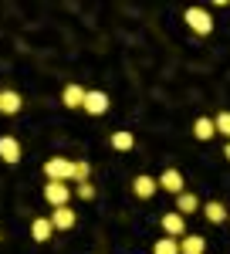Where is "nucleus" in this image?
Segmentation results:
<instances>
[{"label":"nucleus","instance_id":"3","mask_svg":"<svg viewBox=\"0 0 230 254\" xmlns=\"http://www.w3.org/2000/svg\"><path fill=\"white\" fill-rule=\"evenodd\" d=\"M159 224H163V234H166V237H172V241H179V237L186 234V217H179L176 210H166Z\"/></svg>","mask_w":230,"mask_h":254},{"label":"nucleus","instance_id":"1","mask_svg":"<svg viewBox=\"0 0 230 254\" xmlns=\"http://www.w3.org/2000/svg\"><path fill=\"white\" fill-rule=\"evenodd\" d=\"M44 176H48V183H71V176H75V159L51 156L44 163Z\"/></svg>","mask_w":230,"mask_h":254},{"label":"nucleus","instance_id":"13","mask_svg":"<svg viewBox=\"0 0 230 254\" xmlns=\"http://www.w3.org/2000/svg\"><path fill=\"white\" fill-rule=\"evenodd\" d=\"M61 102H64V109H81V102H85V88H81V85H64Z\"/></svg>","mask_w":230,"mask_h":254},{"label":"nucleus","instance_id":"15","mask_svg":"<svg viewBox=\"0 0 230 254\" xmlns=\"http://www.w3.org/2000/svg\"><path fill=\"white\" fill-rule=\"evenodd\" d=\"M20 105H24V102H20L17 92H10V88H7V92H0V112H3V116H17Z\"/></svg>","mask_w":230,"mask_h":254},{"label":"nucleus","instance_id":"19","mask_svg":"<svg viewBox=\"0 0 230 254\" xmlns=\"http://www.w3.org/2000/svg\"><path fill=\"white\" fill-rule=\"evenodd\" d=\"M153 254H179V244H176L172 237H159L156 248H153Z\"/></svg>","mask_w":230,"mask_h":254},{"label":"nucleus","instance_id":"5","mask_svg":"<svg viewBox=\"0 0 230 254\" xmlns=\"http://www.w3.org/2000/svg\"><path fill=\"white\" fill-rule=\"evenodd\" d=\"M109 95L105 92H85V102H81V109L88 112V116H105L109 112Z\"/></svg>","mask_w":230,"mask_h":254},{"label":"nucleus","instance_id":"17","mask_svg":"<svg viewBox=\"0 0 230 254\" xmlns=\"http://www.w3.org/2000/svg\"><path fill=\"white\" fill-rule=\"evenodd\" d=\"M193 136L200 139V142L213 139L217 136V132H213V119H196V122H193Z\"/></svg>","mask_w":230,"mask_h":254},{"label":"nucleus","instance_id":"14","mask_svg":"<svg viewBox=\"0 0 230 254\" xmlns=\"http://www.w3.org/2000/svg\"><path fill=\"white\" fill-rule=\"evenodd\" d=\"M200 210H203V217H207L210 224H224V220L230 217V214H227V207H224L220 200H210V203H203Z\"/></svg>","mask_w":230,"mask_h":254},{"label":"nucleus","instance_id":"2","mask_svg":"<svg viewBox=\"0 0 230 254\" xmlns=\"http://www.w3.org/2000/svg\"><path fill=\"white\" fill-rule=\"evenodd\" d=\"M183 20L190 24V31H193V34H200V38H207V34L213 31V17L203 10V7H190V10L183 14Z\"/></svg>","mask_w":230,"mask_h":254},{"label":"nucleus","instance_id":"8","mask_svg":"<svg viewBox=\"0 0 230 254\" xmlns=\"http://www.w3.org/2000/svg\"><path fill=\"white\" fill-rule=\"evenodd\" d=\"M0 159H3L7 166L20 163V142L14 136H0Z\"/></svg>","mask_w":230,"mask_h":254},{"label":"nucleus","instance_id":"21","mask_svg":"<svg viewBox=\"0 0 230 254\" xmlns=\"http://www.w3.org/2000/svg\"><path fill=\"white\" fill-rule=\"evenodd\" d=\"M75 193L81 196V200H95V187H92V183H78Z\"/></svg>","mask_w":230,"mask_h":254},{"label":"nucleus","instance_id":"4","mask_svg":"<svg viewBox=\"0 0 230 254\" xmlns=\"http://www.w3.org/2000/svg\"><path fill=\"white\" fill-rule=\"evenodd\" d=\"M44 200H48L51 207H68L71 187H68V183H44Z\"/></svg>","mask_w":230,"mask_h":254},{"label":"nucleus","instance_id":"9","mask_svg":"<svg viewBox=\"0 0 230 254\" xmlns=\"http://www.w3.org/2000/svg\"><path fill=\"white\" fill-rule=\"evenodd\" d=\"M31 237H34L38 244L51 241V237H55V227H51V220H48V217H34V220H31Z\"/></svg>","mask_w":230,"mask_h":254},{"label":"nucleus","instance_id":"22","mask_svg":"<svg viewBox=\"0 0 230 254\" xmlns=\"http://www.w3.org/2000/svg\"><path fill=\"white\" fill-rule=\"evenodd\" d=\"M224 156H227V159H230V142H227V146H224Z\"/></svg>","mask_w":230,"mask_h":254},{"label":"nucleus","instance_id":"18","mask_svg":"<svg viewBox=\"0 0 230 254\" xmlns=\"http://www.w3.org/2000/svg\"><path fill=\"white\" fill-rule=\"evenodd\" d=\"M213 132H220V136L230 139V112H217V116H213Z\"/></svg>","mask_w":230,"mask_h":254},{"label":"nucleus","instance_id":"10","mask_svg":"<svg viewBox=\"0 0 230 254\" xmlns=\"http://www.w3.org/2000/svg\"><path fill=\"white\" fill-rule=\"evenodd\" d=\"M156 190H159V187H156V180H153V176L139 173V176H135V180H132V193L139 196V200H149V196H153Z\"/></svg>","mask_w":230,"mask_h":254},{"label":"nucleus","instance_id":"16","mask_svg":"<svg viewBox=\"0 0 230 254\" xmlns=\"http://www.w3.org/2000/svg\"><path fill=\"white\" fill-rule=\"evenodd\" d=\"M109 142H112V149H118V153H129V149L135 146V136L129 132V129H118V132H112Z\"/></svg>","mask_w":230,"mask_h":254},{"label":"nucleus","instance_id":"6","mask_svg":"<svg viewBox=\"0 0 230 254\" xmlns=\"http://www.w3.org/2000/svg\"><path fill=\"white\" fill-rule=\"evenodd\" d=\"M156 187L166 190V193H172V196H179L183 193V173H179V170H163V176L156 180Z\"/></svg>","mask_w":230,"mask_h":254},{"label":"nucleus","instance_id":"7","mask_svg":"<svg viewBox=\"0 0 230 254\" xmlns=\"http://www.w3.org/2000/svg\"><path fill=\"white\" fill-rule=\"evenodd\" d=\"M48 220H51V227H55V231H71L78 217H75V210H71V207H55Z\"/></svg>","mask_w":230,"mask_h":254},{"label":"nucleus","instance_id":"11","mask_svg":"<svg viewBox=\"0 0 230 254\" xmlns=\"http://www.w3.org/2000/svg\"><path fill=\"white\" fill-rule=\"evenodd\" d=\"M200 207H203V203L196 200V193H186V190H183V193L176 196V214H179V217H190V214H196Z\"/></svg>","mask_w":230,"mask_h":254},{"label":"nucleus","instance_id":"20","mask_svg":"<svg viewBox=\"0 0 230 254\" xmlns=\"http://www.w3.org/2000/svg\"><path fill=\"white\" fill-rule=\"evenodd\" d=\"M88 176H92V166H88L85 159H78V163H75V176H71V183H88Z\"/></svg>","mask_w":230,"mask_h":254},{"label":"nucleus","instance_id":"12","mask_svg":"<svg viewBox=\"0 0 230 254\" xmlns=\"http://www.w3.org/2000/svg\"><path fill=\"white\" fill-rule=\"evenodd\" d=\"M176 244H179V254H203V248H207V241L200 234H183Z\"/></svg>","mask_w":230,"mask_h":254}]
</instances>
